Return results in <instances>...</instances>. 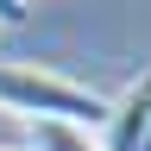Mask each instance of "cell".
<instances>
[{"label": "cell", "mask_w": 151, "mask_h": 151, "mask_svg": "<svg viewBox=\"0 0 151 151\" xmlns=\"http://www.w3.org/2000/svg\"><path fill=\"white\" fill-rule=\"evenodd\" d=\"M139 151H151V126H145V139H139Z\"/></svg>", "instance_id": "4"}, {"label": "cell", "mask_w": 151, "mask_h": 151, "mask_svg": "<svg viewBox=\"0 0 151 151\" xmlns=\"http://www.w3.org/2000/svg\"><path fill=\"white\" fill-rule=\"evenodd\" d=\"M151 126V76H139V82H126V94H113L107 101V120H101V151H139Z\"/></svg>", "instance_id": "2"}, {"label": "cell", "mask_w": 151, "mask_h": 151, "mask_svg": "<svg viewBox=\"0 0 151 151\" xmlns=\"http://www.w3.org/2000/svg\"><path fill=\"white\" fill-rule=\"evenodd\" d=\"M19 6H25V0H19Z\"/></svg>", "instance_id": "5"}, {"label": "cell", "mask_w": 151, "mask_h": 151, "mask_svg": "<svg viewBox=\"0 0 151 151\" xmlns=\"http://www.w3.org/2000/svg\"><path fill=\"white\" fill-rule=\"evenodd\" d=\"M25 151H101L88 139V126H63V120H32Z\"/></svg>", "instance_id": "3"}, {"label": "cell", "mask_w": 151, "mask_h": 151, "mask_svg": "<svg viewBox=\"0 0 151 151\" xmlns=\"http://www.w3.org/2000/svg\"><path fill=\"white\" fill-rule=\"evenodd\" d=\"M0 107L19 120H63V126H101L107 120V94H94L82 82L38 63H0Z\"/></svg>", "instance_id": "1"}]
</instances>
